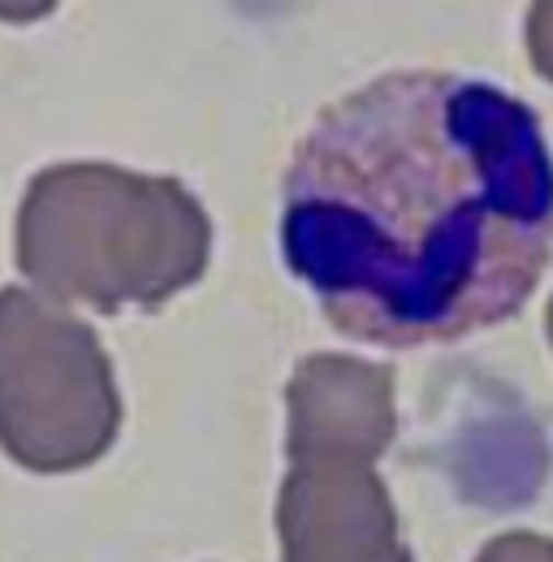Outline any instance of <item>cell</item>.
<instances>
[{"instance_id": "6", "label": "cell", "mask_w": 553, "mask_h": 562, "mask_svg": "<svg viewBox=\"0 0 553 562\" xmlns=\"http://www.w3.org/2000/svg\"><path fill=\"white\" fill-rule=\"evenodd\" d=\"M476 562H553V537L541 532H506L488 541Z\"/></svg>"}, {"instance_id": "9", "label": "cell", "mask_w": 553, "mask_h": 562, "mask_svg": "<svg viewBox=\"0 0 553 562\" xmlns=\"http://www.w3.org/2000/svg\"><path fill=\"white\" fill-rule=\"evenodd\" d=\"M545 334H550V342H553V303H550V316H545Z\"/></svg>"}, {"instance_id": "5", "label": "cell", "mask_w": 553, "mask_h": 562, "mask_svg": "<svg viewBox=\"0 0 553 562\" xmlns=\"http://www.w3.org/2000/svg\"><path fill=\"white\" fill-rule=\"evenodd\" d=\"M290 432L285 454L294 459H354L376 463L398 432L394 368L359 355H312L285 385Z\"/></svg>"}, {"instance_id": "2", "label": "cell", "mask_w": 553, "mask_h": 562, "mask_svg": "<svg viewBox=\"0 0 553 562\" xmlns=\"http://www.w3.org/2000/svg\"><path fill=\"white\" fill-rule=\"evenodd\" d=\"M212 221L178 178L100 160L53 165L18 209V269L53 299L95 312L160 307L204 278Z\"/></svg>"}, {"instance_id": "7", "label": "cell", "mask_w": 553, "mask_h": 562, "mask_svg": "<svg viewBox=\"0 0 553 562\" xmlns=\"http://www.w3.org/2000/svg\"><path fill=\"white\" fill-rule=\"evenodd\" d=\"M528 57L553 82V0H532L528 9Z\"/></svg>"}, {"instance_id": "4", "label": "cell", "mask_w": 553, "mask_h": 562, "mask_svg": "<svg viewBox=\"0 0 553 562\" xmlns=\"http://www.w3.org/2000/svg\"><path fill=\"white\" fill-rule=\"evenodd\" d=\"M281 562H415L376 463L294 459L276 493Z\"/></svg>"}, {"instance_id": "3", "label": "cell", "mask_w": 553, "mask_h": 562, "mask_svg": "<svg viewBox=\"0 0 553 562\" xmlns=\"http://www.w3.org/2000/svg\"><path fill=\"white\" fill-rule=\"evenodd\" d=\"M122 428L95 329L35 290H0V446L31 472H78Z\"/></svg>"}, {"instance_id": "1", "label": "cell", "mask_w": 553, "mask_h": 562, "mask_svg": "<svg viewBox=\"0 0 553 562\" xmlns=\"http://www.w3.org/2000/svg\"><path fill=\"white\" fill-rule=\"evenodd\" d=\"M281 251L346 338L428 347L493 329L553 256L545 131L476 78L385 74L294 147Z\"/></svg>"}, {"instance_id": "8", "label": "cell", "mask_w": 553, "mask_h": 562, "mask_svg": "<svg viewBox=\"0 0 553 562\" xmlns=\"http://www.w3.org/2000/svg\"><path fill=\"white\" fill-rule=\"evenodd\" d=\"M57 0H0V22H35L48 18Z\"/></svg>"}]
</instances>
